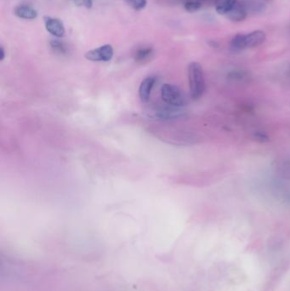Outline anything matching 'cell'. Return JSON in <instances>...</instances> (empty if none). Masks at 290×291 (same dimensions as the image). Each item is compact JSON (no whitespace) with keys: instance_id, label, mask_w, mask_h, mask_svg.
<instances>
[{"instance_id":"1","label":"cell","mask_w":290,"mask_h":291,"mask_svg":"<svg viewBox=\"0 0 290 291\" xmlns=\"http://www.w3.org/2000/svg\"><path fill=\"white\" fill-rule=\"evenodd\" d=\"M188 81L192 98L197 100L203 97L205 91V78L203 67L198 62H192L188 66Z\"/></svg>"},{"instance_id":"2","label":"cell","mask_w":290,"mask_h":291,"mask_svg":"<svg viewBox=\"0 0 290 291\" xmlns=\"http://www.w3.org/2000/svg\"><path fill=\"white\" fill-rule=\"evenodd\" d=\"M266 40L263 31L256 30L248 34H237L232 39L231 46L234 50H243L257 47Z\"/></svg>"},{"instance_id":"3","label":"cell","mask_w":290,"mask_h":291,"mask_svg":"<svg viewBox=\"0 0 290 291\" xmlns=\"http://www.w3.org/2000/svg\"><path fill=\"white\" fill-rule=\"evenodd\" d=\"M161 96L165 103L169 106L180 107L186 106L187 98L180 88L174 84H164L161 89Z\"/></svg>"},{"instance_id":"4","label":"cell","mask_w":290,"mask_h":291,"mask_svg":"<svg viewBox=\"0 0 290 291\" xmlns=\"http://www.w3.org/2000/svg\"><path fill=\"white\" fill-rule=\"evenodd\" d=\"M114 48L111 44H104L102 46L94 49V50H89L85 53L84 57L87 60L90 61H103L107 62L112 60L114 57Z\"/></svg>"},{"instance_id":"5","label":"cell","mask_w":290,"mask_h":291,"mask_svg":"<svg viewBox=\"0 0 290 291\" xmlns=\"http://www.w3.org/2000/svg\"><path fill=\"white\" fill-rule=\"evenodd\" d=\"M43 22L46 30L57 38H63L66 34L64 24L61 20L54 17H43Z\"/></svg>"},{"instance_id":"6","label":"cell","mask_w":290,"mask_h":291,"mask_svg":"<svg viewBox=\"0 0 290 291\" xmlns=\"http://www.w3.org/2000/svg\"><path fill=\"white\" fill-rule=\"evenodd\" d=\"M154 116L158 119L170 120V119H176V118L184 117L185 113L179 107L170 106V107H161L160 109L155 112Z\"/></svg>"},{"instance_id":"7","label":"cell","mask_w":290,"mask_h":291,"mask_svg":"<svg viewBox=\"0 0 290 291\" xmlns=\"http://www.w3.org/2000/svg\"><path fill=\"white\" fill-rule=\"evenodd\" d=\"M14 14L18 18L25 20H34L38 17L37 10L28 4L17 5L14 10Z\"/></svg>"},{"instance_id":"8","label":"cell","mask_w":290,"mask_h":291,"mask_svg":"<svg viewBox=\"0 0 290 291\" xmlns=\"http://www.w3.org/2000/svg\"><path fill=\"white\" fill-rule=\"evenodd\" d=\"M155 83L156 78L154 77H147L141 82L139 88V97L142 102H147L149 100Z\"/></svg>"},{"instance_id":"9","label":"cell","mask_w":290,"mask_h":291,"mask_svg":"<svg viewBox=\"0 0 290 291\" xmlns=\"http://www.w3.org/2000/svg\"><path fill=\"white\" fill-rule=\"evenodd\" d=\"M246 16H247L246 8L243 4L238 3V2L235 3V5L226 15V17L229 20H232V21H241V20H244Z\"/></svg>"},{"instance_id":"10","label":"cell","mask_w":290,"mask_h":291,"mask_svg":"<svg viewBox=\"0 0 290 291\" xmlns=\"http://www.w3.org/2000/svg\"><path fill=\"white\" fill-rule=\"evenodd\" d=\"M236 3L237 0H216V11L226 16Z\"/></svg>"},{"instance_id":"11","label":"cell","mask_w":290,"mask_h":291,"mask_svg":"<svg viewBox=\"0 0 290 291\" xmlns=\"http://www.w3.org/2000/svg\"><path fill=\"white\" fill-rule=\"evenodd\" d=\"M154 50L152 48H142L140 50H137L135 55V60H136L137 62H143L147 59H149V57L153 55Z\"/></svg>"},{"instance_id":"12","label":"cell","mask_w":290,"mask_h":291,"mask_svg":"<svg viewBox=\"0 0 290 291\" xmlns=\"http://www.w3.org/2000/svg\"><path fill=\"white\" fill-rule=\"evenodd\" d=\"M50 48L56 52V53L60 54V55H64L67 54V45L64 44L63 42L60 40H51L50 42Z\"/></svg>"},{"instance_id":"13","label":"cell","mask_w":290,"mask_h":291,"mask_svg":"<svg viewBox=\"0 0 290 291\" xmlns=\"http://www.w3.org/2000/svg\"><path fill=\"white\" fill-rule=\"evenodd\" d=\"M125 2L130 5L132 9L135 10H143L147 6V0H125Z\"/></svg>"},{"instance_id":"14","label":"cell","mask_w":290,"mask_h":291,"mask_svg":"<svg viewBox=\"0 0 290 291\" xmlns=\"http://www.w3.org/2000/svg\"><path fill=\"white\" fill-rule=\"evenodd\" d=\"M202 4L197 1H189L185 3V9L189 12H195L200 9Z\"/></svg>"},{"instance_id":"15","label":"cell","mask_w":290,"mask_h":291,"mask_svg":"<svg viewBox=\"0 0 290 291\" xmlns=\"http://www.w3.org/2000/svg\"><path fill=\"white\" fill-rule=\"evenodd\" d=\"M253 137L255 138V140L260 142H267L269 141V136H267L265 132H261V131H257L253 134Z\"/></svg>"},{"instance_id":"16","label":"cell","mask_w":290,"mask_h":291,"mask_svg":"<svg viewBox=\"0 0 290 291\" xmlns=\"http://www.w3.org/2000/svg\"><path fill=\"white\" fill-rule=\"evenodd\" d=\"M229 77L232 79H234V80H242V79H244V73H241V72H237V71H235V72H232V73H231L229 74Z\"/></svg>"},{"instance_id":"17","label":"cell","mask_w":290,"mask_h":291,"mask_svg":"<svg viewBox=\"0 0 290 291\" xmlns=\"http://www.w3.org/2000/svg\"><path fill=\"white\" fill-rule=\"evenodd\" d=\"M83 6L86 7L87 9H90L93 6V0H83Z\"/></svg>"},{"instance_id":"18","label":"cell","mask_w":290,"mask_h":291,"mask_svg":"<svg viewBox=\"0 0 290 291\" xmlns=\"http://www.w3.org/2000/svg\"><path fill=\"white\" fill-rule=\"evenodd\" d=\"M5 58V50L3 49V46L0 47V60H4Z\"/></svg>"}]
</instances>
